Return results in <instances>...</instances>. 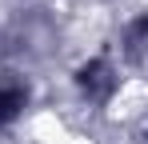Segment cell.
<instances>
[{"label":"cell","instance_id":"cell-1","mask_svg":"<svg viewBox=\"0 0 148 144\" xmlns=\"http://www.w3.org/2000/svg\"><path fill=\"white\" fill-rule=\"evenodd\" d=\"M72 84H76V96L88 104V108H108L116 92H120V68H116V60L112 56H88V60H80L72 72Z\"/></svg>","mask_w":148,"mask_h":144},{"label":"cell","instance_id":"cell-3","mask_svg":"<svg viewBox=\"0 0 148 144\" xmlns=\"http://www.w3.org/2000/svg\"><path fill=\"white\" fill-rule=\"evenodd\" d=\"M120 60L132 68H140L148 60V12H136L120 28Z\"/></svg>","mask_w":148,"mask_h":144},{"label":"cell","instance_id":"cell-2","mask_svg":"<svg viewBox=\"0 0 148 144\" xmlns=\"http://www.w3.org/2000/svg\"><path fill=\"white\" fill-rule=\"evenodd\" d=\"M32 104V84L20 72H0V128L16 124Z\"/></svg>","mask_w":148,"mask_h":144}]
</instances>
